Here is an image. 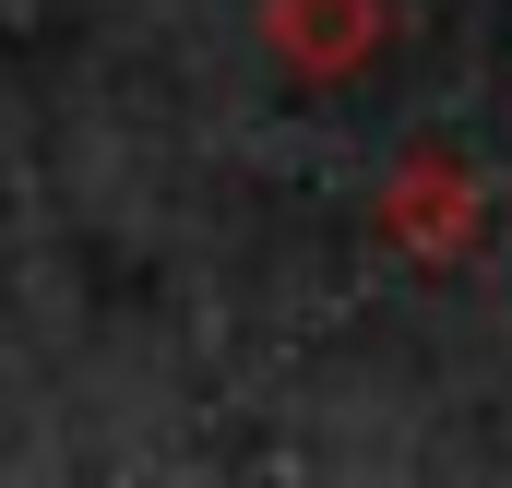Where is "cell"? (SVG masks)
<instances>
[{"label":"cell","mask_w":512,"mask_h":488,"mask_svg":"<svg viewBox=\"0 0 512 488\" xmlns=\"http://www.w3.org/2000/svg\"><path fill=\"white\" fill-rule=\"evenodd\" d=\"M393 239L429 250V262H453V250L477 239V191L453 179V155H417V167L393 179Z\"/></svg>","instance_id":"2"},{"label":"cell","mask_w":512,"mask_h":488,"mask_svg":"<svg viewBox=\"0 0 512 488\" xmlns=\"http://www.w3.org/2000/svg\"><path fill=\"white\" fill-rule=\"evenodd\" d=\"M262 24L298 72H358L382 48V0H262Z\"/></svg>","instance_id":"1"}]
</instances>
